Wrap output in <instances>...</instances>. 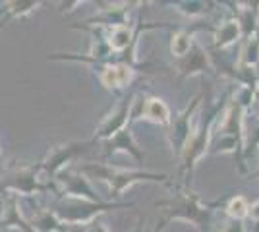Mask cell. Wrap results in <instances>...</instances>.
I'll return each mask as SVG.
<instances>
[{"label": "cell", "instance_id": "obj_1", "mask_svg": "<svg viewBox=\"0 0 259 232\" xmlns=\"http://www.w3.org/2000/svg\"><path fill=\"white\" fill-rule=\"evenodd\" d=\"M79 174L89 180H99L108 184L110 192L114 196H122L128 188H132L138 182H162L166 174H155V172H140V170H122V168H112L108 165H97L89 163L79 168Z\"/></svg>", "mask_w": 259, "mask_h": 232}, {"label": "cell", "instance_id": "obj_2", "mask_svg": "<svg viewBox=\"0 0 259 232\" xmlns=\"http://www.w3.org/2000/svg\"><path fill=\"white\" fill-rule=\"evenodd\" d=\"M107 209H114V205L89 203V201H79V199H66L64 205H60L53 213L66 226H85L89 222H93V219L97 215H101Z\"/></svg>", "mask_w": 259, "mask_h": 232}, {"label": "cell", "instance_id": "obj_3", "mask_svg": "<svg viewBox=\"0 0 259 232\" xmlns=\"http://www.w3.org/2000/svg\"><path fill=\"white\" fill-rule=\"evenodd\" d=\"M4 188L8 190L10 194H16V196H33V194H41L49 186H45L39 178V168L37 166H16L10 172V176L6 180Z\"/></svg>", "mask_w": 259, "mask_h": 232}, {"label": "cell", "instance_id": "obj_4", "mask_svg": "<svg viewBox=\"0 0 259 232\" xmlns=\"http://www.w3.org/2000/svg\"><path fill=\"white\" fill-rule=\"evenodd\" d=\"M56 182L62 186V194L66 199H79V201H89V203H101V199L95 196V192L91 188L89 180L79 172H70L62 170L56 174Z\"/></svg>", "mask_w": 259, "mask_h": 232}, {"label": "cell", "instance_id": "obj_5", "mask_svg": "<svg viewBox=\"0 0 259 232\" xmlns=\"http://www.w3.org/2000/svg\"><path fill=\"white\" fill-rule=\"evenodd\" d=\"M199 107V95L192 99V105H188L178 116H174V120H170V132H168V142L170 147L174 149L176 155H182L184 147L188 144L190 135H192V116H194L195 109Z\"/></svg>", "mask_w": 259, "mask_h": 232}, {"label": "cell", "instance_id": "obj_6", "mask_svg": "<svg viewBox=\"0 0 259 232\" xmlns=\"http://www.w3.org/2000/svg\"><path fill=\"white\" fill-rule=\"evenodd\" d=\"M164 211H168V219H182V221L194 222L197 226H203L209 222V209L190 194L176 199L174 203H170V207Z\"/></svg>", "mask_w": 259, "mask_h": 232}, {"label": "cell", "instance_id": "obj_7", "mask_svg": "<svg viewBox=\"0 0 259 232\" xmlns=\"http://www.w3.org/2000/svg\"><path fill=\"white\" fill-rule=\"evenodd\" d=\"M81 149H83V144H77V142L54 145V147L49 149L47 157L41 161V165L37 166V168H39L41 172H45L47 176H56L58 172L64 170L66 165H68Z\"/></svg>", "mask_w": 259, "mask_h": 232}, {"label": "cell", "instance_id": "obj_8", "mask_svg": "<svg viewBox=\"0 0 259 232\" xmlns=\"http://www.w3.org/2000/svg\"><path fill=\"white\" fill-rule=\"evenodd\" d=\"M215 120L217 118H213L205 128H199V130L192 132V135H190V140H188V144H186V147H184V151H182L184 168H186V170L192 168V166L195 165V161L207 151V147L211 144V137H213V132L217 130Z\"/></svg>", "mask_w": 259, "mask_h": 232}, {"label": "cell", "instance_id": "obj_9", "mask_svg": "<svg viewBox=\"0 0 259 232\" xmlns=\"http://www.w3.org/2000/svg\"><path fill=\"white\" fill-rule=\"evenodd\" d=\"M132 99L134 97H128V99H122V103H118L114 107V111L110 112L108 116H105V120L99 124L97 132H95V140H110L114 137L118 132H122L128 124V116H130V107H132Z\"/></svg>", "mask_w": 259, "mask_h": 232}, {"label": "cell", "instance_id": "obj_10", "mask_svg": "<svg viewBox=\"0 0 259 232\" xmlns=\"http://www.w3.org/2000/svg\"><path fill=\"white\" fill-rule=\"evenodd\" d=\"M134 76H136V72L128 64H108V66L101 68V72H99V79L107 89L128 87L134 81Z\"/></svg>", "mask_w": 259, "mask_h": 232}, {"label": "cell", "instance_id": "obj_11", "mask_svg": "<svg viewBox=\"0 0 259 232\" xmlns=\"http://www.w3.org/2000/svg\"><path fill=\"white\" fill-rule=\"evenodd\" d=\"M211 68V62H209V55H207L205 51L199 47V44H195L190 49V53L180 58V62H178V70H180V74L184 77L186 76H194V74H199V72H205Z\"/></svg>", "mask_w": 259, "mask_h": 232}, {"label": "cell", "instance_id": "obj_12", "mask_svg": "<svg viewBox=\"0 0 259 232\" xmlns=\"http://www.w3.org/2000/svg\"><path fill=\"white\" fill-rule=\"evenodd\" d=\"M2 226H22L25 232H35L29 226V222L23 219L22 209H20V199L16 194H8V198L2 203V217H0Z\"/></svg>", "mask_w": 259, "mask_h": 232}, {"label": "cell", "instance_id": "obj_13", "mask_svg": "<svg viewBox=\"0 0 259 232\" xmlns=\"http://www.w3.org/2000/svg\"><path fill=\"white\" fill-rule=\"evenodd\" d=\"M116 151H124V153L132 155V157H134L138 163H141V161H143V153L138 149V144L134 142V135H132V132H130L128 128H124L122 132H118L114 137H110V140H108L107 155L116 153Z\"/></svg>", "mask_w": 259, "mask_h": 232}, {"label": "cell", "instance_id": "obj_14", "mask_svg": "<svg viewBox=\"0 0 259 232\" xmlns=\"http://www.w3.org/2000/svg\"><path fill=\"white\" fill-rule=\"evenodd\" d=\"M141 118L149 122H155V124H170L172 116H170V111L166 107V103L157 97H149L141 103Z\"/></svg>", "mask_w": 259, "mask_h": 232}, {"label": "cell", "instance_id": "obj_15", "mask_svg": "<svg viewBox=\"0 0 259 232\" xmlns=\"http://www.w3.org/2000/svg\"><path fill=\"white\" fill-rule=\"evenodd\" d=\"M134 39V33L128 25H112L108 27V35L105 37V43L112 53H124Z\"/></svg>", "mask_w": 259, "mask_h": 232}, {"label": "cell", "instance_id": "obj_16", "mask_svg": "<svg viewBox=\"0 0 259 232\" xmlns=\"http://www.w3.org/2000/svg\"><path fill=\"white\" fill-rule=\"evenodd\" d=\"M242 35V27L238 20H227L219 25L215 33V47L217 49H227L232 43H236L238 37Z\"/></svg>", "mask_w": 259, "mask_h": 232}, {"label": "cell", "instance_id": "obj_17", "mask_svg": "<svg viewBox=\"0 0 259 232\" xmlns=\"http://www.w3.org/2000/svg\"><path fill=\"white\" fill-rule=\"evenodd\" d=\"M33 230H39V232H64L68 230V226L62 224L58 221V217L54 215L53 211H41L37 217H33L29 221Z\"/></svg>", "mask_w": 259, "mask_h": 232}, {"label": "cell", "instance_id": "obj_18", "mask_svg": "<svg viewBox=\"0 0 259 232\" xmlns=\"http://www.w3.org/2000/svg\"><path fill=\"white\" fill-rule=\"evenodd\" d=\"M259 62V33H253L249 35L248 43L244 47V51H242V56H240V64L249 70V68H253L255 64Z\"/></svg>", "mask_w": 259, "mask_h": 232}, {"label": "cell", "instance_id": "obj_19", "mask_svg": "<svg viewBox=\"0 0 259 232\" xmlns=\"http://www.w3.org/2000/svg\"><path fill=\"white\" fill-rule=\"evenodd\" d=\"M194 47V37L188 33V31H176L172 35V41H170V53L176 58H184V56L190 53V49Z\"/></svg>", "mask_w": 259, "mask_h": 232}, {"label": "cell", "instance_id": "obj_20", "mask_svg": "<svg viewBox=\"0 0 259 232\" xmlns=\"http://www.w3.org/2000/svg\"><path fill=\"white\" fill-rule=\"evenodd\" d=\"M41 6V2H35V0H14L6 4V14L10 18H23L27 14L35 12Z\"/></svg>", "mask_w": 259, "mask_h": 232}, {"label": "cell", "instance_id": "obj_21", "mask_svg": "<svg viewBox=\"0 0 259 232\" xmlns=\"http://www.w3.org/2000/svg\"><path fill=\"white\" fill-rule=\"evenodd\" d=\"M248 209H249L248 201L242 198V196L232 198L227 205V213L232 221H242L244 217H248Z\"/></svg>", "mask_w": 259, "mask_h": 232}, {"label": "cell", "instance_id": "obj_22", "mask_svg": "<svg viewBox=\"0 0 259 232\" xmlns=\"http://www.w3.org/2000/svg\"><path fill=\"white\" fill-rule=\"evenodd\" d=\"M178 10L184 12L186 16H197V14H203L207 10V4H203V2H180Z\"/></svg>", "mask_w": 259, "mask_h": 232}, {"label": "cell", "instance_id": "obj_23", "mask_svg": "<svg viewBox=\"0 0 259 232\" xmlns=\"http://www.w3.org/2000/svg\"><path fill=\"white\" fill-rule=\"evenodd\" d=\"M223 232H246V228H244V224L240 221H232L230 224H227L223 228Z\"/></svg>", "mask_w": 259, "mask_h": 232}, {"label": "cell", "instance_id": "obj_24", "mask_svg": "<svg viewBox=\"0 0 259 232\" xmlns=\"http://www.w3.org/2000/svg\"><path fill=\"white\" fill-rule=\"evenodd\" d=\"M248 217L253 222H259V201H255V203H251V205H249Z\"/></svg>", "mask_w": 259, "mask_h": 232}, {"label": "cell", "instance_id": "obj_25", "mask_svg": "<svg viewBox=\"0 0 259 232\" xmlns=\"http://www.w3.org/2000/svg\"><path fill=\"white\" fill-rule=\"evenodd\" d=\"M253 101H257L259 103V87L255 89V93H253Z\"/></svg>", "mask_w": 259, "mask_h": 232}, {"label": "cell", "instance_id": "obj_26", "mask_svg": "<svg viewBox=\"0 0 259 232\" xmlns=\"http://www.w3.org/2000/svg\"><path fill=\"white\" fill-rule=\"evenodd\" d=\"M2 163H4V157H2V151H0V166H2Z\"/></svg>", "mask_w": 259, "mask_h": 232}, {"label": "cell", "instance_id": "obj_27", "mask_svg": "<svg viewBox=\"0 0 259 232\" xmlns=\"http://www.w3.org/2000/svg\"><path fill=\"white\" fill-rule=\"evenodd\" d=\"M257 176H259V174H257Z\"/></svg>", "mask_w": 259, "mask_h": 232}]
</instances>
